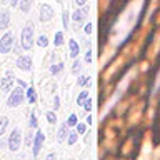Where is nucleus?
Wrapping results in <instances>:
<instances>
[{"instance_id": "f257e3e1", "label": "nucleus", "mask_w": 160, "mask_h": 160, "mask_svg": "<svg viewBox=\"0 0 160 160\" xmlns=\"http://www.w3.org/2000/svg\"><path fill=\"white\" fill-rule=\"evenodd\" d=\"M33 45V22H27V25L22 30V47L25 50H30Z\"/></svg>"}, {"instance_id": "f03ea898", "label": "nucleus", "mask_w": 160, "mask_h": 160, "mask_svg": "<svg viewBox=\"0 0 160 160\" xmlns=\"http://www.w3.org/2000/svg\"><path fill=\"white\" fill-rule=\"evenodd\" d=\"M22 102H23V90H22V87L13 88V92L10 93V97L7 100V105L13 108V107H18Z\"/></svg>"}, {"instance_id": "7ed1b4c3", "label": "nucleus", "mask_w": 160, "mask_h": 160, "mask_svg": "<svg viewBox=\"0 0 160 160\" xmlns=\"http://www.w3.org/2000/svg\"><path fill=\"white\" fill-rule=\"evenodd\" d=\"M13 33L12 32H7L0 38V53H8L10 48L13 47Z\"/></svg>"}, {"instance_id": "20e7f679", "label": "nucleus", "mask_w": 160, "mask_h": 160, "mask_svg": "<svg viewBox=\"0 0 160 160\" xmlns=\"http://www.w3.org/2000/svg\"><path fill=\"white\" fill-rule=\"evenodd\" d=\"M20 142H22V137H20V130H18V128H13V132L10 133V137H8V148L12 150V152H18Z\"/></svg>"}, {"instance_id": "39448f33", "label": "nucleus", "mask_w": 160, "mask_h": 160, "mask_svg": "<svg viewBox=\"0 0 160 160\" xmlns=\"http://www.w3.org/2000/svg\"><path fill=\"white\" fill-rule=\"evenodd\" d=\"M43 140H45V135L42 133V130H38L35 133V138H33V157H37L42 150V145H43Z\"/></svg>"}, {"instance_id": "423d86ee", "label": "nucleus", "mask_w": 160, "mask_h": 160, "mask_svg": "<svg viewBox=\"0 0 160 160\" xmlns=\"http://www.w3.org/2000/svg\"><path fill=\"white\" fill-rule=\"evenodd\" d=\"M52 17H53L52 7H50V5H47V3L40 5V22H48Z\"/></svg>"}, {"instance_id": "0eeeda50", "label": "nucleus", "mask_w": 160, "mask_h": 160, "mask_svg": "<svg viewBox=\"0 0 160 160\" xmlns=\"http://www.w3.org/2000/svg\"><path fill=\"white\" fill-rule=\"evenodd\" d=\"M17 67L20 70H25V72H30L32 70V58L28 57V55H23V57H20L17 60Z\"/></svg>"}, {"instance_id": "6e6552de", "label": "nucleus", "mask_w": 160, "mask_h": 160, "mask_svg": "<svg viewBox=\"0 0 160 160\" xmlns=\"http://www.w3.org/2000/svg\"><path fill=\"white\" fill-rule=\"evenodd\" d=\"M13 80H15V78H13V73H12V72H7L5 78L0 82V88L5 90V92H7V90H10V87L13 85Z\"/></svg>"}, {"instance_id": "1a4fd4ad", "label": "nucleus", "mask_w": 160, "mask_h": 160, "mask_svg": "<svg viewBox=\"0 0 160 160\" xmlns=\"http://www.w3.org/2000/svg\"><path fill=\"white\" fill-rule=\"evenodd\" d=\"M8 23H10V12L8 10H3V12L0 13V28L5 30L8 27Z\"/></svg>"}, {"instance_id": "9d476101", "label": "nucleus", "mask_w": 160, "mask_h": 160, "mask_svg": "<svg viewBox=\"0 0 160 160\" xmlns=\"http://www.w3.org/2000/svg\"><path fill=\"white\" fill-rule=\"evenodd\" d=\"M68 47H70V57L77 58L78 53H80V48H78V43L75 40H68Z\"/></svg>"}, {"instance_id": "9b49d317", "label": "nucleus", "mask_w": 160, "mask_h": 160, "mask_svg": "<svg viewBox=\"0 0 160 160\" xmlns=\"http://www.w3.org/2000/svg\"><path fill=\"white\" fill-rule=\"evenodd\" d=\"M67 133H68V125H67V122H65V123H62V127H60V130H58L57 140H58V142H63L65 137H67Z\"/></svg>"}, {"instance_id": "f8f14e48", "label": "nucleus", "mask_w": 160, "mask_h": 160, "mask_svg": "<svg viewBox=\"0 0 160 160\" xmlns=\"http://www.w3.org/2000/svg\"><path fill=\"white\" fill-rule=\"evenodd\" d=\"M30 5H32V0H18V7L23 13H27L30 10Z\"/></svg>"}, {"instance_id": "ddd939ff", "label": "nucleus", "mask_w": 160, "mask_h": 160, "mask_svg": "<svg viewBox=\"0 0 160 160\" xmlns=\"http://www.w3.org/2000/svg\"><path fill=\"white\" fill-rule=\"evenodd\" d=\"M7 125H8V118H7V117H2V118H0V137L3 135L5 128H7Z\"/></svg>"}, {"instance_id": "4468645a", "label": "nucleus", "mask_w": 160, "mask_h": 160, "mask_svg": "<svg viewBox=\"0 0 160 160\" xmlns=\"http://www.w3.org/2000/svg\"><path fill=\"white\" fill-rule=\"evenodd\" d=\"M55 47H60V45H63V33L62 32H57L55 33Z\"/></svg>"}, {"instance_id": "2eb2a0df", "label": "nucleus", "mask_w": 160, "mask_h": 160, "mask_svg": "<svg viewBox=\"0 0 160 160\" xmlns=\"http://www.w3.org/2000/svg\"><path fill=\"white\" fill-rule=\"evenodd\" d=\"M27 98H28L30 103L35 102V90H33V87H28L27 88Z\"/></svg>"}, {"instance_id": "dca6fc26", "label": "nucleus", "mask_w": 160, "mask_h": 160, "mask_svg": "<svg viewBox=\"0 0 160 160\" xmlns=\"http://www.w3.org/2000/svg\"><path fill=\"white\" fill-rule=\"evenodd\" d=\"M37 43H38V47L45 48V47L48 45V38L45 37V35H40V37H38V40H37Z\"/></svg>"}, {"instance_id": "f3484780", "label": "nucleus", "mask_w": 160, "mask_h": 160, "mask_svg": "<svg viewBox=\"0 0 160 160\" xmlns=\"http://www.w3.org/2000/svg\"><path fill=\"white\" fill-rule=\"evenodd\" d=\"M87 98H88V92H87V90H83V92H80V95H78L77 103H78V105H82V103H83Z\"/></svg>"}, {"instance_id": "a211bd4d", "label": "nucleus", "mask_w": 160, "mask_h": 160, "mask_svg": "<svg viewBox=\"0 0 160 160\" xmlns=\"http://www.w3.org/2000/svg\"><path fill=\"white\" fill-rule=\"evenodd\" d=\"M83 17H85V12H82V10H77V12L73 13V20H75L77 23H78V22H82Z\"/></svg>"}, {"instance_id": "6ab92c4d", "label": "nucleus", "mask_w": 160, "mask_h": 160, "mask_svg": "<svg viewBox=\"0 0 160 160\" xmlns=\"http://www.w3.org/2000/svg\"><path fill=\"white\" fill-rule=\"evenodd\" d=\"M77 138H78V135H77V133H73V132H68V138H67V143H68V145H73L75 142H77Z\"/></svg>"}, {"instance_id": "aec40b11", "label": "nucleus", "mask_w": 160, "mask_h": 160, "mask_svg": "<svg viewBox=\"0 0 160 160\" xmlns=\"http://www.w3.org/2000/svg\"><path fill=\"white\" fill-rule=\"evenodd\" d=\"M67 125H68V127H75V125H77V115H75V113L70 115L68 120H67Z\"/></svg>"}, {"instance_id": "412c9836", "label": "nucleus", "mask_w": 160, "mask_h": 160, "mask_svg": "<svg viewBox=\"0 0 160 160\" xmlns=\"http://www.w3.org/2000/svg\"><path fill=\"white\" fill-rule=\"evenodd\" d=\"M62 68H63V65H62V63H57V65H53V67L50 68V72H52L53 75H57V73L62 72Z\"/></svg>"}, {"instance_id": "4be33fe9", "label": "nucleus", "mask_w": 160, "mask_h": 160, "mask_svg": "<svg viewBox=\"0 0 160 160\" xmlns=\"http://www.w3.org/2000/svg\"><path fill=\"white\" fill-rule=\"evenodd\" d=\"M47 120H48V123H55L57 122V115L53 112H47Z\"/></svg>"}, {"instance_id": "5701e85b", "label": "nucleus", "mask_w": 160, "mask_h": 160, "mask_svg": "<svg viewBox=\"0 0 160 160\" xmlns=\"http://www.w3.org/2000/svg\"><path fill=\"white\" fill-rule=\"evenodd\" d=\"M37 125H38L37 117H35V113H32V115H30V127H32V128H37Z\"/></svg>"}, {"instance_id": "b1692460", "label": "nucleus", "mask_w": 160, "mask_h": 160, "mask_svg": "<svg viewBox=\"0 0 160 160\" xmlns=\"http://www.w3.org/2000/svg\"><path fill=\"white\" fill-rule=\"evenodd\" d=\"M80 67H82V62H80V60H75V63H73V67H72V72L73 73H78Z\"/></svg>"}, {"instance_id": "393cba45", "label": "nucleus", "mask_w": 160, "mask_h": 160, "mask_svg": "<svg viewBox=\"0 0 160 160\" xmlns=\"http://www.w3.org/2000/svg\"><path fill=\"white\" fill-rule=\"evenodd\" d=\"M83 108L87 110V112H90V110H92V100H90V98H87V100H85V103H83Z\"/></svg>"}, {"instance_id": "a878e982", "label": "nucleus", "mask_w": 160, "mask_h": 160, "mask_svg": "<svg viewBox=\"0 0 160 160\" xmlns=\"http://www.w3.org/2000/svg\"><path fill=\"white\" fill-rule=\"evenodd\" d=\"M62 22H63V27H68V13H67V12H63Z\"/></svg>"}, {"instance_id": "bb28decb", "label": "nucleus", "mask_w": 160, "mask_h": 160, "mask_svg": "<svg viewBox=\"0 0 160 160\" xmlns=\"http://www.w3.org/2000/svg\"><path fill=\"white\" fill-rule=\"evenodd\" d=\"M75 127H77V132L78 133H85V125L83 123H77Z\"/></svg>"}, {"instance_id": "cd10ccee", "label": "nucleus", "mask_w": 160, "mask_h": 160, "mask_svg": "<svg viewBox=\"0 0 160 160\" xmlns=\"http://www.w3.org/2000/svg\"><path fill=\"white\" fill-rule=\"evenodd\" d=\"M88 80H90L88 77H80L78 78V83L80 85H88Z\"/></svg>"}, {"instance_id": "c85d7f7f", "label": "nucleus", "mask_w": 160, "mask_h": 160, "mask_svg": "<svg viewBox=\"0 0 160 160\" xmlns=\"http://www.w3.org/2000/svg\"><path fill=\"white\" fill-rule=\"evenodd\" d=\"M53 108H60V100H58L57 95H55V98H53Z\"/></svg>"}, {"instance_id": "c756f323", "label": "nucleus", "mask_w": 160, "mask_h": 160, "mask_svg": "<svg viewBox=\"0 0 160 160\" xmlns=\"http://www.w3.org/2000/svg\"><path fill=\"white\" fill-rule=\"evenodd\" d=\"M85 62H87V63L92 62V52H90V50L87 52V55H85Z\"/></svg>"}, {"instance_id": "7c9ffc66", "label": "nucleus", "mask_w": 160, "mask_h": 160, "mask_svg": "<svg viewBox=\"0 0 160 160\" xmlns=\"http://www.w3.org/2000/svg\"><path fill=\"white\" fill-rule=\"evenodd\" d=\"M92 27H93L92 23H87V25H85V33H92Z\"/></svg>"}, {"instance_id": "2f4dec72", "label": "nucleus", "mask_w": 160, "mask_h": 160, "mask_svg": "<svg viewBox=\"0 0 160 160\" xmlns=\"http://www.w3.org/2000/svg\"><path fill=\"white\" fill-rule=\"evenodd\" d=\"M47 160H57V155H55V153H48L47 155Z\"/></svg>"}, {"instance_id": "473e14b6", "label": "nucleus", "mask_w": 160, "mask_h": 160, "mask_svg": "<svg viewBox=\"0 0 160 160\" xmlns=\"http://www.w3.org/2000/svg\"><path fill=\"white\" fill-rule=\"evenodd\" d=\"M10 3H12L13 7H18V0H10Z\"/></svg>"}, {"instance_id": "72a5a7b5", "label": "nucleus", "mask_w": 160, "mask_h": 160, "mask_svg": "<svg viewBox=\"0 0 160 160\" xmlns=\"http://www.w3.org/2000/svg\"><path fill=\"white\" fill-rule=\"evenodd\" d=\"M75 2H77V5H85V2H87V0H75Z\"/></svg>"}]
</instances>
